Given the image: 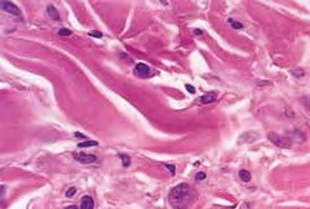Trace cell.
<instances>
[{
  "mask_svg": "<svg viewBox=\"0 0 310 209\" xmlns=\"http://www.w3.org/2000/svg\"><path fill=\"white\" fill-rule=\"evenodd\" d=\"M197 199L196 190L187 183H180L169 193V203L172 209H188Z\"/></svg>",
  "mask_w": 310,
  "mask_h": 209,
  "instance_id": "6da1fadb",
  "label": "cell"
},
{
  "mask_svg": "<svg viewBox=\"0 0 310 209\" xmlns=\"http://www.w3.org/2000/svg\"><path fill=\"white\" fill-rule=\"evenodd\" d=\"M268 139L279 148H290L292 147V139H289L288 137H284V136L277 135L274 132L268 133Z\"/></svg>",
  "mask_w": 310,
  "mask_h": 209,
  "instance_id": "7a4b0ae2",
  "label": "cell"
},
{
  "mask_svg": "<svg viewBox=\"0 0 310 209\" xmlns=\"http://www.w3.org/2000/svg\"><path fill=\"white\" fill-rule=\"evenodd\" d=\"M72 156L77 162L82 163V164H89V163L97 162V156H94V154H89V153H85V152H75Z\"/></svg>",
  "mask_w": 310,
  "mask_h": 209,
  "instance_id": "3957f363",
  "label": "cell"
},
{
  "mask_svg": "<svg viewBox=\"0 0 310 209\" xmlns=\"http://www.w3.org/2000/svg\"><path fill=\"white\" fill-rule=\"evenodd\" d=\"M134 72H135L137 76L142 77V78H148L150 77L153 74H152V69L148 66L146 63H143V62H139L135 65V69H134Z\"/></svg>",
  "mask_w": 310,
  "mask_h": 209,
  "instance_id": "277c9868",
  "label": "cell"
},
{
  "mask_svg": "<svg viewBox=\"0 0 310 209\" xmlns=\"http://www.w3.org/2000/svg\"><path fill=\"white\" fill-rule=\"evenodd\" d=\"M0 8H2V10L9 12V14H11V15L21 18V12H20L19 8L15 4H12L10 2H2V3H0Z\"/></svg>",
  "mask_w": 310,
  "mask_h": 209,
  "instance_id": "5b68a950",
  "label": "cell"
},
{
  "mask_svg": "<svg viewBox=\"0 0 310 209\" xmlns=\"http://www.w3.org/2000/svg\"><path fill=\"white\" fill-rule=\"evenodd\" d=\"M94 200L91 195H83L81 199V209H93Z\"/></svg>",
  "mask_w": 310,
  "mask_h": 209,
  "instance_id": "8992f818",
  "label": "cell"
},
{
  "mask_svg": "<svg viewBox=\"0 0 310 209\" xmlns=\"http://www.w3.org/2000/svg\"><path fill=\"white\" fill-rule=\"evenodd\" d=\"M46 10H47V15H48L52 20H55V21H60V20H61V19H60L58 11L56 10V8L53 6V5H47Z\"/></svg>",
  "mask_w": 310,
  "mask_h": 209,
  "instance_id": "52a82bcc",
  "label": "cell"
},
{
  "mask_svg": "<svg viewBox=\"0 0 310 209\" xmlns=\"http://www.w3.org/2000/svg\"><path fill=\"white\" fill-rule=\"evenodd\" d=\"M213 101H216V94H215V92H208V94H205L204 96L200 97V102L204 103V104L211 103Z\"/></svg>",
  "mask_w": 310,
  "mask_h": 209,
  "instance_id": "ba28073f",
  "label": "cell"
},
{
  "mask_svg": "<svg viewBox=\"0 0 310 209\" xmlns=\"http://www.w3.org/2000/svg\"><path fill=\"white\" fill-rule=\"evenodd\" d=\"M238 177H239L241 180H243L246 183L252 179V176H251V173L247 171V169H241V171L238 172Z\"/></svg>",
  "mask_w": 310,
  "mask_h": 209,
  "instance_id": "9c48e42d",
  "label": "cell"
},
{
  "mask_svg": "<svg viewBox=\"0 0 310 209\" xmlns=\"http://www.w3.org/2000/svg\"><path fill=\"white\" fill-rule=\"evenodd\" d=\"M98 143L96 141H85V142H81L77 145L78 148H86V147H92V146H97Z\"/></svg>",
  "mask_w": 310,
  "mask_h": 209,
  "instance_id": "30bf717a",
  "label": "cell"
},
{
  "mask_svg": "<svg viewBox=\"0 0 310 209\" xmlns=\"http://www.w3.org/2000/svg\"><path fill=\"white\" fill-rule=\"evenodd\" d=\"M119 158L122 159V164H123V167H129V164H130V158H129V156H127V154H119Z\"/></svg>",
  "mask_w": 310,
  "mask_h": 209,
  "instance_id": "8fae6325",
  "label": "cell"
},
{
  "mask_svg": "<svg viewBox=\"0 0 310 209\" xmlns=\"http://www.w3.org/2000/svg\"><path fill=\"white\" fill-rule=\"evenodd\" d=\"M228 24H230L232 28L235 29V30H239V29H242L243 28V24H241V22H237V21H235L233 19H228Z\"/></svg>",
  "mask_w": 310,
  "mask_h": 209,
  "instance_id": "7c38bea8",
  "label": "cell"
},
{
  "mask_svg": "<svg viewBox=\"0 0 310 209\" xmlns=\"http://www.w3.org/2000/svg\"><path fill=\"white\" fill-rule=\"evenodd\" d=\"M195 179H196L197 182H201V180L206 179V173H205V172H202V171L197 172V173L195 174Z\"/></svg>",
  "mask_w": 310,
  "mask_h": 209,
  "instance_id": "4fadbf2b",
  "label": "cell"
},
{
  "mask_svg": "<svg viewBox=\"0 0 310 209\" xmlns=\"http://www.w3.org/2000/svg\"><path fill=\"white\" fill-rule=\"evenodd\" d=\"M71 34H72V31L68 30V29H60L58 30V35L60 36H70Z\"/></svg>",
  "mask_w": 310,
  "mask_h": 209,
  "instance_id": "5bb4252c",
  "label": "cell"
},
{
  "mask_svg": "<svg viewBox=\"0 0 310 209\" xmlns=\"http://www.w3.org/2000/svg\"><path fill=\"white\" fill-rule=\"evenodd\" d=\"M76 192H77V189H76V188H73V187L68 188V189L66 190V197H67V198L72 197V195H75V194H76Z\"/></svg>",
  "mask_w": 310,
  "mask_h": 209,
  "instance_id": "9a60e30c",
  "label": "cell"
},
{
  "mask_svg": "<svg viewBox=\"0 0 310 209\" xmlns=\"http://www.w3.org/2000/svg\"><path fill=\"white\" fill-rule=\"evenodd\" d=\"M292 75H294L295 77H300V76H304V71L300 69V71H296V69L295 70H292Z\"/></svg>",
  "mask_w": 310,
  "mask_h": 209,
  "instance_id": "2e32d148",
  "label": "cell"
},
{
  "mask_svg": "<svg viewBox=\"0 0 310 209\" xmlns=\"http://www.w3.org/2000/svg\"><path fill=\"white\" fill-rule=\"evenodd\" d=\"M165 167L169 169V172L171 173V176H174V174H175V169H176V167H175L174 164H165Z\"/></svg>",
  "mask_w": 310,
  "mask_h": 209,
  "instance_id": "e0dca14e",
  "label": "cell"
},
{
  "mask_svg": "<svg viewBox=\"0 0 310 209\" xmlns=\"http://www.w3.org/2000/svg\"><path fill=\"white\" fill-rule=\"evenodd\" d=\"M185 87H186V90H187V91H188V92H190V94H195V92H196L195 87H192V86H190V85H186Z\"/></svg>",
  "mask_w": 310,
  "mask_h": 209,
  "instance_id": "ac0fdd59",
  "label": "cell"
},
{
  "mask_svg": "<svg viewBox=\"0 0 310 209\" xmlns=\"http://www.w3.org/2000/svg\"><path fill=\"white\" fill-rule=\"evenodd\" d=\"M88 35H89V36H94V37H102V34H101V33H89Z\"/></svg>",
  "mask_w": 310,
  "mask_h": 209,
  "instance_id": "d6986e66",
  "label": "cell"
},
{
  "mask_svg": "<svg viewBox=\"0 0 310 209\" xmlns=\"http://www.w3.org/2000/svg\"><path fill=\"white\" fill-rule=\"evenodd\" d=\"M75 135H76V137H79V138H85V139L87 138V137H86L85 135H82V133H79V132H76Z\"/></svg>",
  "mask_w": 310,
  "mask_h": 209,
  "instance_id": "ffe728a7",
  "label": "cell"
},
{
  "mask_svg": "<svg viewBox=\"0 0 310 209\" xmlns=\"http://www.w3.org/2000/svg\"><path fill=\"white\" fill-rule=\"evenodd\" d=\"M194 34H195V35H202V30H200V29H195V30H194Z\"/></svg>",
  "mask_w": 310,
  "mask_h": 209,
  "instance_id": "44dd1931",
  "label": "cell"
},
{
  "mask_svg": "<svg viewBox=\"0 0 310 209\" xmlns=\"http://www.w3.org/2000/svg\"><path fill=\"white\" fill-rule=\"evenodd\" d=\"M65 209H78L76 205H68V207H66Z\"/></svg>",
  "mask_w": 310,
  "mask_h": 209,
  "instance_id": "7402d4cb",
  "label": "cell"
}]
</instances>
